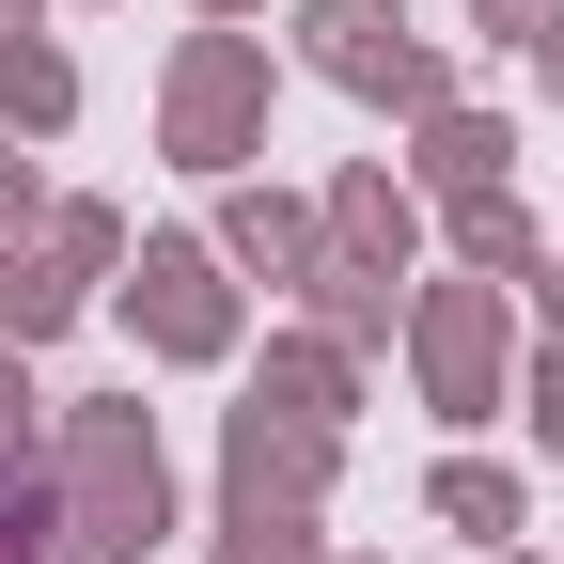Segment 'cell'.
Listing matches in <instances>:
<instances>
[{"label":"cell","instance_id":"5","mask_svg":"<svg viewBox=\"0 0 564 564\" xmlns=\"http://www.w3.org/2000/svg\"><path fill=\"white\" fill-rule=\"evenodd\" d=\"M126 314H141V345H158V361H236V267L204 251V236H141Z\"/></svg>","mask_w":564,"mask_h":564},{"label":"cell","instance_id":"1","mask_svg":"<svg viewBox=\"0 0 564 564\" xmlns=\"http://www.w3.org/2000/svg\"><path fill=\"white\" fill-rule=\"evenodd\" d=\"M63 533H47V564H141V533L173 518V470H158V408L141 392H79L63 408Z\"/></svg>","mask_w":564,"mask_h":564},{"label":"cell","instance_id":"18","mask_svg":"<svg viewBox=\"0 0 564 564\" xmlns=\"http://www.w3.org/2000/svg\"><path fill=\"white\" fill-rule=\"evenodd\" d=\"M470 17H486V47H549V32H564V0H470Z\"/></svg>","mask_w":564,"mask_h":564},{"label":"cell","instance_id":"3","mask_svg":"<svg viewBox=\"0 0 564 564\" xmlns=\"http://www.w3.org/2000/svg\"><path fill=\"white\" fill-rule=\"evenodd\" d=\"M158 126H173V158H188V173H236L251 141H267V47H251V32H188V47H173Z\"/></svg>","mask_w":564,"mask_h":564},{"label":"cell","instance_id":"19","mask_svg":"<svg viewBox=\"0 0 564 564\" xmlns=\"http://www.w3.org/2000/svg\"><path fill=\"white\" fill-rule=\"evenodd\" d=\"M0 470H47V455H32V392H17V345H0Z\"/></svg>","mask_w":564,"mask_h":564},{"label":"cell","instance_id":"16","mask_svg":"<svg viewBox=\"0 0 564 564\" xmlns=\"http://www.w3.org/2000/svg\"><path fill=\"white\" fill-rule=\"evenodd\" d=\"M220 564H329L314 518H282V502H220Z\"/></svg>","mask_w":564,"mask_h":564},{"label":"cell","instance_id":"15","mask_svg":"<svg viewBox=\"0 0 564 564\" xmlns=\"http://www.w3.org/2000/svg\"><path fill=\"white\" fill-rule=\"evenodd\" d=\"M314 329H329V345H377V329H392V282H377V267H329V251H314Z\"/></svg>","mask_w":564,"mask_h":564},{"label":"cell","instance_id":"22","mask_svg":"<svg viewBox=\"0 0 564 564\" xmlns=\"http://www.w3.org/2000/svg\"><path fill=\"white\" fill-rule=\"evenodd\" d=\"M32 17H47V0H0V47H17V32H32Z\"/></svg>","mask_w":564,"mask_h":564},{"label":"cell","instance_id":"24","mask_svg":"<svg viewBox=\"0 0 564 564\" xmlns=\"http://www.w3.org/2000/svg\"><path fill=\"white\" fill-rule=\"evenodd\" d=\"M533 63H549V95H564V32H549V47H533Z\"/></svg>","mask_w":564,"mask_h":564},{"label":"cell","instance_id":"13","mask_svg":"<svg viewBox=\"0 0 564 564\" xmlns=\"http://www.w3.org/2000/svg\"><path fill=\"white\" fill-rule=\"evenodd\" d=\"M63 314H79V282H63L47 251H17V236H0V345H47Z\"/></svg>","mask_w":564,"mask_h":564},{"label":"cell","instance_id":"26","mask_svg":"<svg viewBox=\"0 0 564 564\" xmlns=\"http://www.w3.org/2000/svg\"><path fill=\"white\" fill-rule=\"evenodd\" d=\"M486 564H533V549H486Z\"/></svg>","mask_w":564,"mask_h":564},{"label":"cell","instance_id":"17","mask_svg":"<svg viewBox=\"0 0 564 564\" xmlns=\"http://www.w3.org/2000/svg\"><path fill=\"white\" fill-rule=\"evenodd\" d=\"M47 267L63 282H110L126 267V220H110V204H47Z\"/></svg>","mask_w":564,"mask_h":564},{"label":"cell","instance_id":"23","mask_svg":"<svg viewBox=\"0 0 564 564\" xmlns=\"http://www.w3.org/2000/svg\"><path fill=\"white\" fill-rule=\"evenodd\" d=\"M549 361H564V282H549Z\"/></svg>","mask_w":564,"mask_h":564},{"label":"cell","instance_id":"8","mask_svg":"<svg viewBox=\"0 0 564 564\" xmlns=\"http://www.w3.org/2000/svg\"><path fill=\"white\" fill-rule=\"evenodd\" d=\"M251 408H282V423H329V440H345V408H361V361H345L329 329H282V345H267V377H251Z\"/></svg>","mask_w":564,"mask_h":564},{"label":"cell","instance_id":"9","mask_svg":"<svg viewBox=\"0 0 564 564\" xmlns=\"http://www.w3.org/2000/svg\"><path fill=\"white\" fill-rule=\"evenodd\" d=\"M204 251H220V267H267V282H314V251H329V236H314V204H282V188H236Z\"/></svg>","mask_w":564,"mask_h":564},{"label":"cell","instance_id":"2","mask_svg":"<svg viewBox=\"0 0 564 564\" xmlns=\"http://www.w3.org/2000/svg\"><path fill=\"white\" fill-rule=\"evenodd\" d=\"M502 329H518V299L470 282V267L408 299V361H423V408H440V423H486V408H502Z\"/></svg>","mask_w":564,"mask_h":564},{"label":"cell","instance_id":"6","mask_svg":"<svg viewBox=\"0 0 564 564\" xmlns=\"http://www.w3.org/2000/svg\"><path fill=\"white\" fill-rule=\"evenodd\" d=\"M329 470H345V440H329V423L236 408V440H220V502H282V518H314V502H329Z\"/></svg>","mask_w":564,"mask_h":564},{"label":"cell","instance_id":"25","mask_svg":"<svg viewBox=\"0 0 564 564\" xmlns=\"http://www.w3.org/2000/svg\"><path fill=\"white\" fill-rule=\"evenodd\" d=\"M204 17H251V0H204Z\"/></svg>","mask_w":564,"mask_h":564},{"label":"cell","instance_id":"4","mask_svg":"<svg viewBox=\"0 0 564 564\" xmlns=\"http://www.w3.org/2000/svg\"><path fill=\"white\" fill-rule=\"evenodd\" d=\"M299 32H314V79H345V95H392V110H455L440 47L408 32V0H299Z\"/></svg>","mask_w":564,"mask_h":564},{"label":"cell","instance_id":"10","mask_svg":"<svg viewBox=\"0 0 564 564\" xmlns=\"http://www.w3.org/2000/svg\"><path fill=\"white\" fill-rule=\"evenodd\" d=\"M455 267H470V282H502V299H518V282H549V236L518 220L502 188H455Z\"/></svg>","mask_w":564,"mask_h":564},{"label":"cell","instance_id":"12","mask_svg":"<svg viewBox=\"0 0 564 564\" xmlns=\"http://www.w3.org/2000/svg\"><path fill=\"white\" fill-rule=\"evenodd\" d=\"M502 158H518V141L486 126V110H423V188H440V204L455 188H502Z\"/></svg>","mask_w":564,"mask_h":564},{"label":"cell","instance_id":"20","mask_svg":"<svg viewBox=\"0 0 564 564\" xmlns=\"http://www.w3.org/2000/svg\"><path fill=\"white\" fill-rule=\"evenodd\" d=\"M32 220V158H17V126H0V236Z\"/></svg>","mask_w":564,"mask_h":564},{"label":"cell","instance_id":"11","mask_svg":"<svg viewBox=\"0 0 564 564\" xmlns=\"http://www.w3.org/2000/svg\"><path fill=\"white\" fill-rule=\"evenodd\" d=\"M0 126H32V141H47V126H79V63H63L47 32L0 47Z\"/></svg>","mask_w":564,"mask_h":564},{"label":"cell","instance_id":"14","mask_svg":"<svg viewBox=\"0 0 564 564\" xmlns=\"http://www.w3.org/2000/svg\"><path fill=\"white\" fill-rule=\"evenodd\" d=\"M440 518H455V533H486V549H518V518H533V502H518V470L455 455V470H440Z\"/></svg>","mask_w":564,"mask_h":564},{"label":"cell","instance_id":"7","mask_svg":"<svg viewBox=\"0 0 564 564\" xmlns=\"http://www.w3.org/2000/svg\"><path fill=\"white\" fill-rule=\"evenodd\" d=\"M314 236H329V267H377V282H408V251H423V204H408L392 173H345V188L314 204Z\"/></svg>","mask_w":564,"mask_h":564},{"label":"cell","instance_id":"21","mask_svg":"<svg viewBox=\"0 0 564 564\" xmlns=\"http://www.w3.org/2000/svg\"><path fill=\"white\" fill-rule=\"evenodd\" d=\"M533 440L564 455V361H533Z\"/></svg>","mask_w":564,"mask_h":564}]
</instances>
